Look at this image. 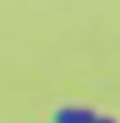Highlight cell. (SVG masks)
I'll return each mask as SVG.
<instances>
[{
  "label": "cell",
  "mask_w": 120,
  "mask_h": 123,
  "mask_svg": "<svg viewBox=\"0 0 120 123\" xmlns=\"http://www.w3.org/2000/svg\"><path fill=\"white\" fill-rule=\"evenodd\" d=\"M54 123H76V107H57Z\"/></svg>",
  "instance_id": "1"
},
{
  "label": "cell",
  "mask_w": 120,
  "mask_h": 123,
  "mask_svg": "<svg viewBox=\"0 0 120 123\" xmlns=\"http://www.w3.org/2000/svg\"><path fill=\"white\" fill-rule=\"evenodd\" d=\"M95 120H98V114L92 107H76V123H95Z\"/></svg>",
  "instance_id": "2"
},
{
  "label": "cell",
  "mask_w": 120,
  "mask_h": 123,
  "mask_svg": "<svg viewBox=\"0 0 120 123\" xmlns=\"http://www.w3.org/2000/svg\"><path fill=\"white\" fill-rule=\"evenodd\" d=\"M95 123H117V120H111V117H98Z\"/></svg>",
  "instance_id": "3"
}]
</instances>
